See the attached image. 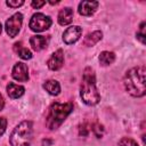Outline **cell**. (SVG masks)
<instances>
[{
    "instance_id": "cell-20",
    "label": "cell",
    "mask_w": 146,
    "mask_h": 146,
    "mask_svg": "<svg viewBox=\"0 0 146 146\" xmlns=\"http://www.w3.org/2000/svg\"><path fill=\"white\" fill-rule=\"evenodd\" d=\"M92 131H94V133L96 135V137H98V138H100V137L104 135V128H103V125H100L99 123L94 124Z\"/></svg>"
},
{
    "instance_id": "cell-7",
    "label": "cell",
    "mask_w": 146,
    "mask_h": 146,
    "mask_svg": "<svg viewBox=\"0 0 146 146\" xmlns=\"http://www.w3.org/2000/svg\"><path fill=\"white\" fill-rule=\"evenodd\" d=\"M81 34H82V29L80 26H76V25L70 26L65 30V32L63 34V40L66 44H72L79 40Z\"/></svg>"
},
{
    "instance_id": "cell-26",
    "label": "cell",
    "mask_w": 146,
    "mask_h": 146,
    "mask_svg": "<svg viewBox=\"0 0 146 146\" xmlns=\"http://www.w3.org/2000/svg\"><path fill=\"white\" fill-rule=\"evenodd\" d=\"M1 30H2V26H1V23H0V33H1Z\"/></svg>"
},
{
    "instance_id": "cell-18",
    "label": "cell",
    "mask_w": 146,
    "mask_h": 146,
    "mask_svg": "<svg viewBox=\"0 0 146 146\" xmlns=\"http://www.w3.org/2000/svg\"><path fill=\"white\" fill-rule=\"evenodd\" d=\"M145 36H146V34H145V22H143V23L140 24L139 31L137 32V38H138V40H139L143 44L145 43Z\"/></svg>"
},
{
    "instance_id": "cell-25",
    "label": "cell",
    "mask_w": 146,
    "mask_h": 146,
    "mask_svg": "<svg viewBox=\"0 0 146 146\" xmlns=\"http://www.w3.org/2000/svg\"><path fill=\"white\" fill-rule=\"evenodd\" d=\"M3 106H5V100H3V97L0 94V111L3 108Z\"/></svg>"
},
{
    "instance_id": "cell-14",
    "label": "cell",
    "mask_w": 146,
    "mask_h": 146,
    "mask_svg": "<svg viewBox=\"0 0 146 146\" xmlns=\"http://www.w3.org/2000/svg\"><path fill=\"white\" fill-rule=\"evenodd\" d=\"M7 94L11 98H19L24 94V87L15 84V83H9L7 86Z\"/></svg>"
},
{
    "instance_id": "cell-22",
    "label": "cell",
    "mask_w": 146,
    "mask_h": 146,
    "mask_svg": "<svg viewBox=\"0 0 146 146\" xmlns=\"http://www.w3.org/2000/svg\"><path fill=\"white\" fill-rule=\"evenodd\" d=\"M6 3H7V6H9V7H11V8H18L19 6H22V5L24 3V1H23V0H19V1H18V0H17V1H10V0H9V1H7Z\"/></svg>"
},
{
    "instance_id": "cell-23",
    "label": "cell",
    "mask_w": 146,
    "mask_h": 146,
    "mask_svg": "<svg viewBox=\"0 0 146 146\" xmlns=\"http://www.w3.org/2000/svg\"><path fill=\"white\" fill-rule=\"evenodd\" d=\"M6 127H7V120L5 117H0V136L3 135Z\"/></svg>"
},
{
    "instance_id": "cell-19",
    "label": "cell",
    "mask_w": 146,
    "mask_h": 146,
    "mask_svg": "<svg viewBox=\"0 0 146 146\" xmlns=\"http://www.w3.org/2000/svg\"><path fill=\"white\" fill-rule=\"evenodd\" d=\"M119 146H138V144L131 138H122L119 143Z\"/></svg>"
},
{
    "instance_id": "cell-2",
    "label": "cell",
    "mask_w": 146,
    "mask_h": 146,
    "mask_svg": "<svg viewBox=\"0 0 146 146\" xmlns=\"http://www.w3.org/2000/svg\"><path fill=\"white\" fill-rule=\"evenodd\" d=\"M80 95L83 103L87 105H96L100 99L99 92L96 88L95 73L90 67H87L82 74Z\"/></svg>"
},
{
    "instance_id": "cell-9",
    "label": "cell",
    "mask_w": 146,
    "mask_h": 146,
    "mask_svg": "<svg viewBox=\"0 0 146 146\" xmlns=\"http://www.w3.org/2000/svg\"><path fill=\"white\" fill-rule=\"evenodd\" d=\"M63 63H64V52L62 49H58L48 59L47 65L51 71H57L63 66Z\"/></svg>"
},
{
    "instance_id": "cell-17",
    "label": "cell",
    "mask_w": 146,
    "mask_h": 146,
    "mask_svg": "<svg viewBox=\"0 0 146 146\" xmlns=\"http://www.w3.org/2000/svg\"><path fill=\"white\" fill-rule=\"evenodd\" d=\"M114 59H115V55L112 51H103L99 55V63L103 66H107V65L112 64L114 62Z\"/></svg>"
},
{
    "instance_id": "cell-6",
    "label": "cell",
    "mask_w": 146,
    "mask_h": 146,
    "mask_svg": "<svg viewBox=\"0 0 146 146\" xmlns=\"http://www.w3.org/2000/svg\"><path fill=\"white\" fill-rule=\"evenodd\" d=\"M22 22H23V15L21 13H16L15 15H13L9 19H7L6 22V32L10 38H14L17 35V33L21 30L22 26Z\"/></svg>"
},
{
    "instance_id": "cell-11",
    "label": "cell",
    "mask_w": 146,
    "mask_h": 146,
    "mask_svg": "<svg viewBox=\"0 0 146 146\" xmlns=\"http://www.w3.org/2000/svg\"><path fill=\"white\" fill-rule=\"evenodd\" d=\"M48 40L49 38L43 35H33L30 38V44L35 51H40L48 46Z\"/></svg>"
},
{
    "instance_id": "cell-5",
    "label": "cell",
    "mask_w": 146,
    "mask_h": 146,
    "mask_svg": "<svg viewBox=\"0 0 146 146\" xmlns=\"http://www.w3.org/2000/svg\"><path fill=\"white\" fill-rule=\"evenodd\" d=\"M51 25V19L43 14H34L30 21V29L34 32H42L49 29Z\"/></svg>"
},
{
    "instance_id": "cell-21",
    "label": "cell",
    "mask_w": 146,
    "mask_h": 146,
    "mask_svg": "<svg viewBox=\"0 0 146 146\" xmlns=\"http://www.w3.org/2000/svg\"><path fill=\"white\" fill-rule=\"evenodd\" d=\"M89 131H90V128H89V125H88L87 123H84V124H82V125L80 127V135H81V136H83V137L88 136Z\"/></svg>"
},
{
    "instance_id": "cell-3",
    "label": "cell",
    "mask_w": 146,
    "mask_h": 146,
    "mask_svg": "<svg viewBox=\"0 0 146 146\" xmlns=\"http://www.w3.org/2000/svg\"><path fill=\"white\" fill-rule=\"evenodd\" d=\"M73 111V103L67 102V103H52L51 106L49 107V112L47 115L46 124L49 129H56L58 128L64 120L67 117V115Z\"/></svg>"
},
{
    "instance_id": "cell-24",
    "label": "cell",
    "mask_w": 146,
    "mask_h": 146,
    "mask_svg": "<svg viewBox=\"0 0 146 146\" xmlns=\"http://www.w3.org/2000/svg\"><path fill=\"white\" fill-rule=\"evenodd\" d=\"M44 3H46L44 1H32V2H31L32 7H33V8H36V9L40 8V7H42Z\"/></svg>"
},
{
    "instance_id": "cell-8",
    "label": "cell",
    "mask_w": 146,
    "mask_h": 146,
    "mask_svg": "<svg viewBox=\"0 0 146 146\" xmlns=\"http://www.w3.org/2000/svg\"><path fill=\"white\" fill-rule=\"evenodd\" d=\"M13 78L19 82H25L29 79V70L27 66L24 63H17L15 64L14 68H13V73H11Z\"/></svg>"
},
{
    "instance_id": "cell-13",
    "label": "cell",
    "mask_w": 146,
    "mask_h": 146,
    "mask_svg": "<svg viewBox=\"0 0 146 146\" xmlns=\"http://www.w3.org/2000/svg\"><path fill=\"white\" fill-rule=\"evenodd\" d=\"M14 50H15L16 54H18V56L22 59H30V58H32V52L26 47H24V44L21 41L16 42L14 44Z\"/></svg>"
},
{
    "instance_id": "cell-12",
    "label": "cell",
    "mask_w": 146,
    "mask_h": 146,
    "mask_svg": "<svg viewBox=\"0 0 146 146\" xmlns=\"http://www.w3.org/2000/svg\"><path fill=\"white\" fill-rule=\"evenodd\" d=\"M73 19V10L70 8V7H66V8H63L59 14H58V23L60 25H67L72 22Z\"/></svg>"
},
{
    "instance_id": "cell-15",
    "label": "cell",
    "mask_w": 146,
    "mask_h": 146,
    "mask_svg": "<svg viewBox=\"0 0 146 146\" xmlns=\"http://www.w3.org/2000/svg\"><path fill=\"white\" fill-rule=\"evenodd\" d=\"M102 36H103V33H102L100 31L91 32V33H89V34L84 38L83 43H84V46H87V47L94 46V44H96V43L102 39Z\"/></svg>"
},
{
    "instance_id": "cell-4",
    "label": "cell",
    "mask_w": 146,
    "mask_h": 146,
    "mask_svg": "<svg viewBox=\"0 0 146 146\" xmlns=\"http://www.w3.org/2000/svg\"><path fill=\"white\" fill-rule=\"evenodd\" d=\"M32 122L23 121L21 122L11 132L9 141L11 146H30L32 140Z\"/></svg>"
},
{
    "instance_id": "cell-10",
    "label": "cell",
    "mask_w": 146,
    "mask_h": 146,
    "mask_svg": "<svg viewBox=\"0 0 146 146\" xmlns=\"http://www.w3.org/2000/svg\"><path fill=\"white\" fill-rule=\"evenodd\" d=\"M98 5L97 1H82L79 5V13L83 16H91L96 11Z\"/></svg>"
},
{
    "instance_id": "cell-1",
    "label": "cell",
    "mask_w": 146,
    "mask_h": 146,
    "mask_svg": "<svg viewBox=\"0 0 146 146\" xmlns=\"http://www.w3.org/2000/svg\"><path fill=\"white\" fill-rule=\"evenodd\" d=\"M124 87L127 91L135 97H143L145 88V66H137L129 70L124 75Z\"/></svg>"
},
{
    "instance_id": "cell-16",
    "label": "cell",
    "mask_w": 146,
    "mask_h": 146,
    "mask_svg": "<svg viewBox=\"0 0 146 146\" xmlns=\"http://www.w3.org/2000/svg\"><path fill=\"white\" fill-rule=\"evenodd\" d=\"M43 88L50 95H54V96H57L60 92V86H59V83L56 80H48V81H46L43 83Z\"/></svg>"
}]
</instances>
